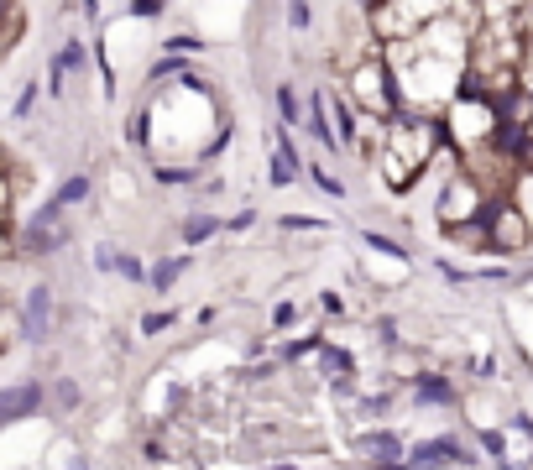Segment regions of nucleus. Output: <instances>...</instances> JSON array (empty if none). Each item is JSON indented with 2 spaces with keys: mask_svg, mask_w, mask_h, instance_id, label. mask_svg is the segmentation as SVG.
Here are the masks:
<instances>
[{
  "mask_svg": "<svg viewBox=\"0 0 533 470\" xmlns=\"http://www.w3.org/2000/svg\"><path fill=\"white\" fill-rule=\"evenodd\" d=\"M131 11H136V16H157L162 0H131Z\"/></svg>",
  "mask_w": 533,
  "mask_h": 470,
  "instance_id": "bb28decb",
  "label": "nucleus"
},
{
  "mask_svg": "<svg viewBox=\"0 0 533 470\" xmlns=\"http://www.w3.org/2000/svg\"><path fill=\"white\" fill-rule=\"evenodd\" d=\"M215 230H220V220H215V215H204V209H199V215H189V220H183V241H189V246H199V241H210Z\"/></svg>",
  "mask_w": 533,
  "mask_h": 470,
  "instance_id": "ddd939ff",
  "label": "nucleus"
},
{
  "mask_svg": "<svg viewBox=\"0 0 533 470\" xmlns=\"http://www.w3.org/2000/svg\"><path fill=\"white\" fill-rule=\"evenodd\" d=\"M79 199H89V178H84V173H74V178H68V183L58 188V194H53V204H58V209L79 204Z\"/></svg>",
  "mask_w": 533,
  "mask_h": 470,
  "instance_id": "dca6fc26",
  "label": "nucleus"
},
{
  "mask_svg": "<svg viewBox=\"0 0 533 470\" xmlns=\"http://www.w3.org/2000/svg\"><path fill=\"white\" fill-rule=\"evenodd\" d=\"M445 141L450 147H460V157H471L481 147H492V141L502 136V121H507V105L497 100H486V94H471V89H460L455 100L445 105Z\"/></svg>",
  "mask_w": 533,
  "mask_h": 470,
  "instance_id": "7ed1b4c3",
  "label": "nucleus"
},
{
  "mask_svg": "<svg viewBox=\"0 0 533 470\" xmlns=\"http://www.w3.org/2000/svg\"><path fill=\"white\" fill-rule=\"evenodd\" d=\"M21 335L37 340V345L53 335V293L48 288H32L27 303H21Z\"/></svg>",
  "mask_w": 533,
  "mask_h": 470,
  "instance_id": "6e6552de",
  "label": "nucleus"
},
{
  "mask_svg": "<svg viewBox=\"0 0 533 470\" xmlns=\"http://www.w3.org/2000/svg\"><path fill=\"white\" fill-rule=\"evenodd\" d=\"M293 319H298V309H293V303H277V314H272V324H277V329H288Z\"/></svg>",
  "mask_w": 533,
  "mask_h": 470,
  "instance_id": "b1692460",
  "label": "nucleus"
},
{
  "mask_svg": "<svg viewBox=\"0 0 533 470\" xmlns=\"http://www.w3.org/2000/svg\"><path fill=\"white\" fill-rule=\"evenodd\" d=\"M168 47H173V53H199V47H204V42H199V37H189V32H183V37H173Z\"/></svg>",
  "mask_w": 533,
  "mask_h": 470,
  "instance_id": "4be33fe9",
  "label": "nucleus"
},
{
  "mask_svg": "<svg viewBox=\"0 0 533 470\" xmlns=\"http://www.w3.org/2000/svg\"><path fill=\"white\" fill-rule=\"evenodd\" d=\"M408 465L413 470H445V465H471V450L460 439L450 434H439V439H424V444H413L408 450Z\"/></svg>",
  "mask_w": 533,
  "mask_h": 470,
  "instance_id": "0eeeda50",
  "label": "nucleus"
},
{
  "mask_svg": "<svg viewBox=\"0 0 533 470\" xmlns=\"http://www.w3.org/2000/svg\"><path fill=\"white\" fill-rule=\"evenodd\" d=\"M309 178H314V183H319V188H324V194H335V199H340V194H345V183H340V178H335V173H330V168H314V173H309Z\"/></svg>",
  "mask_w": 533,
  "mask_h": 470,
  "instance_id": "a211bd4d",
  "label": "nucleus"
},
{
  "mask_svg": "<svg viewBox=\"0 0 533 470\" xmlns=\"http://www.w3.org/2000/svg\"><path fill=\"white\" fill-rule=\"evenodd\" d=\"M21 32H27V11H21V0H6V32H0V53H16Z\"/></svg>",
  "mask_w": 533,
  "mask_h": 470,
  "instance_id": "9d476101",
  "label": "nucleus"
},
{
  "mask_svg": "<svg viewBox=\"0 0 533 470\" xmlns=\"http://www.w3.org/2000/svg\"><path fill=\"white\" fill-rule=\"evenodd\" d=\"M481 444H486V455H502V434L486 429V434H481Z\"/></svg>",
  "mask_w": 533,
  "mask_h": 470,
  "instance_id": "cd10ccee",
  "label": "nucleus"
},
{
  "mask_svg": "<svg viewBox=\"0 0 533 470\" xmlns=\"http://www.w3.org/2000/svg\"><path fill=\"white\" fill-rule=\"evenodd\" d=\"M277 115H283V126H298V115H304V105H298L293 84H277Z\"/></svg>",
  "mask_w": 533,
  "mask_h": 470,
  "instance_id": "f3484780",
  "label": "nucleus"
},
{
  "mask_svg": "<svg viewBox=\"0 0 533 470\" xmlns=\"http://www.w3.org/2000/svg\"><path fill=\"white\" fill-rule=\"evenodd\" d=\"M131 141H136V147H142V141H147V115H131V131H126Z\"/></svg>",
  "mask_w": 533,
  "mask_h": 470,
  "instance_id": "a878e982",
  "label": "nucleus"
},
{
  "mask_svg": "<svg viewBox=\"0 0 533 470\" xmlns=\"http://www.w3.org/2000/svg\"><path fill=\"white\" fill-rule=\"evenodd\" d=\"M366 455H372L377 465L408 460V455H403V439H398V434H372V439H366Z\"/></svg>",
  "mask_w": 533,
  "mask_h": 470,
  "instance_id": "9b49d317",
  "label": "nucleus"
},
{
  "mask_svg": "<svg viewBox=\"0 0 533 470\" xmlns=\"http://www.w3.org/2000/svg\"><path fill=\"white\" fill-rule=\"evenodd\" d=\"M460 0H372V37L387 47V42H408L419 37L424 27H434L439 16H450Z\"/></svg>",
  "mask_w": 533,
  "mask_h": 470,
  "instance_id": "20e7f679",
  "label": "nucleus"
},
{
  "mask_svg": "<svg viewBox=\"0 0 533 470\" xmlns=\"http://www.w3.org/2000/svg\"><path fill=\"white\" fill-rule=\"evenodd\" d=\"M152 178H157V183H189V178H194V168H157Z\"/></svg>",
  "mask_w": 533,
  "mask_h": 470,
  "instance_id": "aec40b11",
  "label": "nucleus"
},
{
  "mask_svg": "<svg viewBox=\"0 0 533 470\" xmlns=\"http://www.w3.org/2000/svg\"><path fill=\"white\" fill-rule=\"evenodd\" d=\"M37 408H42V382H21L11 392H0V418H6V423L32 418Z\"/></svg>",
  "mask_w": 533,
  "mask_h": 470,
  "instance_id": "1a4fd4ad",
  "label": "nucleus"
},
{
  "mask_svg": "<svg viewBox=\"0 0 533 470\" xmlns=\"http://www.w3.org/2000/svg\"><path fill=\"white\" fill-rule=\"evenodd\" d=\"M486 209H492V194L460 168L445 178V188H439V225L445 230H460V225H471V220H486Z\"/></svg>",
  "mask_w": 533,
  "mask_h": 470,
  "instance_id": "39448f33",
  "label": "nucleus"
},
{
  "mask_svg": "<svg viewBox=\"0 0 533 470\" xmlns=\"http://www.w3.org/2000/svg\"><path fill=\"white\" fill-rule=\"evenodd\" d=\"M439 141H445V121H434V115H398V121H387L382 147H377V168H382V183L392 194H408L419 183V173L439 152Z\"/></svg>",
  "mask_w": 533,
  "mask_h": 470,
  "instance_id": "f257e3e1",
  "label": "nucleus"
},
{
  "mask_svg": "<svg viewBox=\"0 0 533 470\" xmlns=\"http://www.w3.org/2000/svg\"><path fill=\"white\" fill-rule=\"evenodd\" d=\"M115 272H126V277H147V267L136 262V256H121V262H115Z\"/></svg>",
  "mask_w": 533,
  "mask_h": 470,
  "instance_id": "393cba45",
  "label": "nucleus"
},
{
  "mask_svg": "<svg viewBox=\"0 0 533 470\" xmlns=\"http://www.w3.org/2000/svg\"><path fill=\"white\" fill-rule=\"evenodd\" d=\"M419 403H455V387L445 382V376H419Z\"/></svg>",
  "mask_w": 533,
  "mask_h": 470,
  "instance_id": "f8f14e48",
  "label": "nucleus"
},
{
  "mask_svg": "<svg viewBox=\"0 0 533 470\" xmlns=\"http://www.w3.org/2000/svg\"><path fill=\"white\" fill-rule=\"evenodd\" d=\"M309 131L324 141V147H335V141H340V136L330 131V121H324V94H314V100H309Z\"/></svg>",
  "mask_w": 533,
  "mask_h": 470,
  "instance_id": "2eb2a0df",
  "label": "nucleus"
},
{
  "mask_svg": "<svg viewBox=\"0 0 533 470\" xmlns=\"http://www.w3.org/2000/svg\"><path fill=\"white\" fill-rule=\"evenodd\" d=\"M345 94H351V105L366 115V121H398V110H403V84H398V74H392L382 47H372V53H361L351 63Z\"/></svg>",
  "mask_w": 533,
  "mask_h": 470,
  "instance_id": "f03ea898",
  "label": "nucleus"
},
{
  "mask_svg": "<svg viewBox=\"0 0 533 470\" xmlns=\"http://www.w3.org/2000/svg\"><path fill=\"white\" fill-rule=\"evenodd\" d=\"M142 329H147V335H162V329H173V309H168V314H147Z\"/></svg>",
  "mask_w": 533,
  "mask_h": 470,
  "instance_id": "412c9836",
  "label": "nucleus"
},
{
  "mask_svg": "<svg viewBox=\"0 0 533 470\" xmlns=\"http://www.w3.org/2000/svg\"><path fill=\"white\" fill-rule=\"evenodd\" d=\"M288 27H298V32L309 27V0H288Z\"/></svg>",
  "mask_w": 533,
  "mask_h": 470,
  "instance_id": "6ab92c4d",
  "label": "nucleus"
},
{
  "mask_svg": "<svg viewBox=\"0 0 533 470\" xmlns=\"http://www.w3.org/2000/svg\"><path fill=\"white\" fill-rule=\"evenodd\" d=\"M79 403V387L74 382H58V408H74Z\"/></svg>",
  "mask_w": 533,
  "mask_h": 470,
  "instance_id": "5701e85b",
  "label": "nucleus"
},
{
  "mask_svg": "<svg viewBox=\"0 0 533 470\" xmlns=\"http://www.w3.org/2000/svg\"><path fill=\"white\" fill-rule=\"evenodd\" d=\"M486 230H492V251H528L533 241V220L528 209L518 199H492V209H486Z\"/></svg>",
  "mask_w": 533,
  "mask_h": 470,
  "instance_id": "423d86ee",
  "label": "nucleus"
},
{
  "mask_svg": "<svg viewBox=\"0 0 533 470\" xmlns=\"http://www.w3.org/2000/svg\"><path fill=\"white\" fill-rule=\"evenodd\" d=\"M183 267H189V256H173V262H157V267H152V288H157V293H168L173 282L183 277Z\"/></svg>",
  "mask_w": 533,
  "mask_h": 470,
  "instance_id": "4468645a",
  "label": "nucleus"
}]
</instances>
